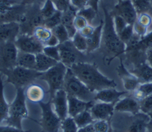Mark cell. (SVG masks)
<instances>
[{
    "instance_id": "6da1fadb",
    "label": "cell",
    "mask_w": 152,
    "mask_h": 132,
    "mask_svg": "<svg viewBox=\"0 0 152 132\" xmlns=\"http://www.w3.org/2000/svg\"><path fill=\"white\" fill-rule=\"evenodd\" d=\"M70 69L76 77L94 93L103 89L116 88L117 85L113 80L109 79L102 74L96 65L93 64L79 61L74 64Z\"/></svg>"
},
{
    "instance_id": "7a4b0ae2",
    "label": "cell",
    "mask_w": 152,
    "mask_h": 132,
    "mask_svg": "<svg viewBox=\"0 0 152 132\" xmlns=\"http://www.w3.org/2000/svg\"><path fill=\"white\" fill-rule=\"evenodd\" d=\"M104 12V26L102 30V44L106 54L109 57V61L116 57H120L126 51V45L121 41L116 33L113 23V17L102 4Z\"/></svg>"
},
{
    "instance_id": "3957f363",
    "label": "cell",
    "mask_w": 152,
    "mask_h": 132,
    "mask_svg": "<svg viewBox=\"0 0 152 132\" xmlns=\"http://www.w3.org/2000/svg\"><path fill=\"white\" fill-rule=\"evenodd\" d=\"M16 90V96L10 104L8 117L5 121L7 125L22 129V120L28 117L26 92L24 88H17Z\"/></svg>"
},
{
    "instance_id": "277c9868",
    "label": "cell",
    "mask_w": 152,
    "mask_h": 132,
    "mask_svg": "<svg viewBox=\"0 0 152 132\" xmlns=\"http://www.w3.org/2000/svg\"><path fill=\"white\" fill-rule=\"evenodd\" d=\"M0 72L7 77L6 82L14 85L16 88L30 85L34 80L40 78L43 73L35 69H29L18 65L10 69L2 70Z\"/></svg>"
},
{
    "instance_id": "5b68a950",
    "label": "cell",
    "mask_w": 152,
    "mask_h": 132,
    "mask_svg": "<svg viewBox=\"0 0 152 132\" xmlns=\"http://www.w3.org/2000/svg\"><path fill=\"white\" fill-rule=\"evenodd\" d=\"M63 88L66 91L67 95L77 97L82 100L86 102L95 100L96 93L90 91L87 86L76 77L70 68H67L66 70Z\"/></svg>"
},
{
    "instance_id": "8992f818",
    "label": "cell",
    "mask_w": 152,
    "mask_h": 132,
    "mask_svg": "<svg viewBox=\"0 0 152 132\" xmlns=\"http://www.w3.org/2000/svg\"><path fill=\"white\" fill-rule=\"evenodd\" d=\"M40 4H33L27 6L26 14L19 22L20 34L33 35L35 28L45 26V19L40 11Z\"/></svg>"
},
{
    "instance_id": "52a82bcc",
    "label": "cell",
    "mask_w": 152,
    "mask_h": 132,
    "mask_svg": "<svg viewBox=\"0 0 152 132\" xmlns=\"http://www.w3.org/2000/svg\"><path fill=\"white\" fill-rule=\"evenodd\" d=\"M66 70L67 67L66 65H64L61 61H59L50 69L43 72L40 77V80H45L48 84L50 100L54 97L55 94L58 90L63 88Z\"/></svg>"
},
{
    "instance_id": "ba28073f",
    "label": "cell",
    "mask_w": 152,
    "mask_h": 132,
    "mask_svg": "<svg viewBox=\"0 0 152 132\" xmlns=\"http://www.w3.org/2000/svg\"><path fill=\"white\" fill-rule=\"evenodd\" d=\"M41 109V119L40 125L44 132H59L61 129L62 120L57 115L52 107V100L40 102L38 103Z\"/></svg>"
},
{
    "instance_id": "9c48e42d",
    "label": "cell",
    "mask_w": 152,
    "mask_h": 132,
    "mask_svg": "<svg viewBox=\"0 0 152 132\" xmlns=\"http://www.w3.org/2000/svg\"><path fill=\"white\" fill-rule=\"evenodd\" d=\"M18 51L14 41L0 43V72L17 66Z\"/></svg>"
},
{
    "instance_id": "30bf717a",
    "label": "cell",
    "mask_w": 152,
    "mask_h": 132,
    "mask_svg": "<svg viewBox=\"0 0 152 132\" xmlns=\"http://www.w3.org/2000/svg\"><path fill=\"white\" fill-rule=\"evenodd\" d=\"M14 43L19 51L33 53L35 55L42 53L43 49L45 47V46L33 35L28 34H19Z\"/></svg>"
},
{
    "instance_id": "8fae6325",
    "label": "cell",
    "mask_w": 152,
    "mask_h": 132,
    "mask_svg": "<svg viewBox=\"0 0 152 132\" xmlns=\"http://www.w3.org/2000/svg\"><path fill=\"white\" fill-rule=\"evenodd\" d=\"M60 61L67 68H71L74 64L79 62V56L81 52L77 49L73 45L71 39L64 43L59 44Z\"/></svg>"
},
{
    "instance_id": "7c38bea8",
    "label": "cell",
    "mask_w": 152,
    "mask_h": 132,
    "mask_svg": "<svg viewBox=\"0 0 152 132\" xmlns=\"http://www.w3.org/2000/svg\"><path fill=\"white\" fill-rule=\"evenodd\" d=\"M111 13L112 15H119L128 22V25H133L137 19L138 14L133 6L132 0H123L114 7Z\"/></svg>"
},
{
    "instance_id": "4fadbf2b",
    "label": "cell",
    "mask_w": 152,
    "mask_h": 132,
    "mask_svg": "<svg viewBox=\"0 0 152 132\" xmlns=\"http://www.w3.org/2000/svg\"><path fill=\"white\" fill-rule=\"evenodd\" d=\"M27 6L22 3L16 4L7 9L0 10V23L20 22L26 14Z\"/></svg>"
},
{
    "instance_id": "5bb4252c",
    "label": "cell",
    "mask_w": 152,
    "mask_h": 132,
    "mask_svg": "<svg viewBox=\"0 0 152 132\" xmlns=\"http://www.w3.org/2000/svg\"><path fill=\"white\" fill-rule=\"evenodd\" d=\"M50 100H52V107L60 119L64 120L68 117L67 93L64 88L58 90L55 94L54 97Z\"/></svg>"
},
{
    "instance_id": "9a60e30c",
    "label": "cell",
    "mask_w": 152,
    "mask_h": 132,
    "mask_svg": "<svg viewBox=\"0 0 152 132\" xmlns=\"http://www.w3.org/2000/svg\"><path fill=\"white\" fill-rule=\"evenodd\" d=\"M114 105L115 103L95 102L90 108V111L94 120H109L113 115Z\"/></svg>"
},
{
    "instance_id": "2e32d148",
    "label": "cell",
    "mask_w": 152,
    "mask_h": 132,
    "mask_svg": "<svg viewBox=\"0 0 152 132\" xmlns=\"http://www.w3.org/2000/svg\"><path fill=\"white\" fill-rule=\"evenodd\" d=\"M117 72L122 80L124 88L128 92H132L135 91L139 87V85L141 84L137 77L134 76L129 70L126 69L122 62V60L121 61V65L117 69Z\"/></svg>"
},
{
    "instance_id": "e0dca14e",
    "label": "cell",
    "mask_w": 152,
    "mask_h": 132,
    "mask_svg": "<svg viewBox=\"0 0 152 132\" xmlns=\"http://www.w3.org/2000/svg\"><path fill=\"white\" fill-rule=\"evenodd\" d=\"M114 111L119 112H128L135 115L140 111V101L135 100L133 96H125L117 101L114 105Z\"/></svg>"
},
{
    "instance_id": "ac0fdd59",
    "label": "cell",
    "mask_w": 152,
    "mask_h": 132,
    "mask_svg": "<svg viewBox=\"0 0 152 132\" xmlns=\"http://www.w3.org/2000/svg\"><path fill=\"white\" fill-rule=\"evenodd\" d=\"M132 115L127 127V132H147V125L151 121L149 115L142 111Z\"/></svg>"
},
{
    "instance_id": "d6986e66",
    "label": "cell",
    "mask_w": 152,
    "mask_h": 132,
    "mask_svg": "<svg viewBox=\"0 0 152 132\" xmlns=\"http://www.w3.org/2000/svg\"><path fill=\"white\" fill-rule=\"evenodd\" d=\"M20 34L18 22L0 23V43L7 41H15Z\"/></svg>"
},
{
    "instance_id": "ffe728a7",
    "label": "cell",
    "mask_w": 152,
    "mask_h": 132,
    "mask_svg": "<svg viewBox=\"0 0 152 132\" xmlns=\"http://www.w3.org/2000/svg\"><path fill=\"white\" fill-rule=\"evenodd\" d=\"M67 100H68V115L73 118L84 111L90 110V108L96 102L95 100L86 102L70 95H67Z\"/></svg>"
},
{
    "instance_id": "44dd1931",
    "label": "cell",
    "mask_w": 152,
    "mask_h": 132,
    "mask_svg": "<svg viewBox=\"0 0 152 132\" xmlns=\"http://www.w3.org/2000/svg\"><path fill=\"white\" fill-rule=\"evenodd\" d=\"M128 91H117L115 88H109L97 91L95 94L94 100L96 101L104 102V103H116L121 100V96L128 94Z\"/></svg>"
},
{
    "instance_id": "7402d4cb",
    "label": "cell",
    "mask_w": 152,
    "mask_h": 132,
    "mask_svg": "<svg viewBox=\"0 0 152 132\" xmlns=\"http://www.w3.org/2000/svg\"><path fill=\"white\" fill-rule=\"evenodd\" d=\"M78 10L70 5L67 10L63 12V15H62V22L61 23L64 25V27H66V30L68 32L69 35L71 39L74 37V35L77 33L75 25H74V21H75V18L77 15Z\"/></svg>"
},
{
    "instance_id": "603a6c76",
    "label": "cell",
    "mask_w": 152,
    "mask_h": 132,
    "mask_svg": "<svg viewBox=\"0 0 152 132\" xmlns=\"http://www.w3.org/2000/svg\"><path fill=\"white\" fill-rule=\"evenodd\" d=\"M129 71L137 77L140 83L152 82V67L147 61L133 66Z\"/></svg>"
},
{
    "instance_id": "cb8c5ba5",
    "label": "cell",
    "mask_w": 152,
    "mask_h": 132,
    "mask_svg": "<svg viewBox=\"0 0 152 132\" xmlns=\"http://www.w3.org/2000/svg\"><path fill=\"white\" fill-rule=\"evenodd\" d=\"M103 26H104V20L101 21L97 27H95L94 31L91 36L86 38L87 42V52H93L99 48L102 44V30H103Z\"/></svg>"
},
{
    "instance_id": "d4e9b609",
    "label": "cell",
    "mask_w": 152,
    "mask_h": 132,
    "mask_svg": "<svg viewBox=\"0 0 152 132\" xmlns=\"http://www.w3.org/2000/svg\"><path fill=\"white\" fill-rule=\"evenodd\" d=\"M59 61L48 57L45 53H40L36 54V68L38 72H45L56 65Z\"/></svg>"
},
{
    "instance_id": "484cf974",
    "label": "cell",
    "mask_w": 152,
    "mask_h": 132,
    "mask_svg": "<svg viewBox=\"0 0 152 132\" xmlns=\"http://www.w3.org/2000/svg\"><path fill=\"white\" fill-rule=\"evenodd\" d=\"M26 99L28 100L33 102V103H37L43 100L45 97V91L44 89L37 84H30L26 90Z\"/></svg>"
},
{
    "instance_id": "4316f807",
    "label": "cell",
    "mask_w": 152,
    "mask_h": 132,
    "mask_svg": "<svg viewBox=\"0 0 152 132\" xmlns=\"http://www.w3.org/2000/svg\"><path fill=\"white\" fill-rule=\"evenodd\" d=\"M17 65L26 68V69H35L36 55L33 54V53L18 51V59H17Z\"/></svg>"
},
{
    "instance_id": "83f0119b",
    "label": "cell",
    "mask_w": 152,
    "mask_h": 132,
    "mask_svg": "<svg viewBox=\"0 0 152 132\" xmlns=\"http://www.w3.org/2000/svg\"><path fill=\"white\" fill-rule=\"evenodd\" d=\"M2 75L0 72V124L8 117L10 108V104L7 103L4 96V84Z\"/></svg>"
},
{
    "instance_id": "f1b7e54d",
    "label": "cell",
    "mask_w": 152,
    "mask_h": 132,
    "mask_svg": "<svg viewBox=\"0 0 152 132\" xmlns=\"http://www.w3.org/2000/svg\"><path fill=\"white\" fill-rule=\"evenodd\" d=\"M130 93L131 96L138 101L142 100V99L152 94V82L141 83L135 91Z\"/></svg>"
},
{
    "instance_id": "f546056e",
    "label": "cell",
    "mask_w": 152,
    "mask_h": 132,
    "mask_svg": "<svg viewBox=\"0 0 152 132\" xmlns=\"http://www.w3.org/2000/svg\"><path fill=\"white\" fill-rule=\"evenodd\" d=\"M74 119L75 121L78 128H82V127H86L88 125L93 124L95 121L90 110H86L83 112L79 113L75 117H74Z\"/></svg>"
},
{
    "instance_id": "4dcf8cb0",
    "label": "cell",
    "mask_w": 152,
    "mask_h": 132,
    "mask_svg": "<svg viewBox=\"0 0 152 132\" xmlns=\"http://www.w3.org/2000/svg\"><path fill=\"white\" fill-rule=\"evenodd\" d=\"M33 35L45 46V44L52 37V32L51 29H48L44 26H41V27H38L35 28V29L33 30Z\"/></svg>"
},
{
    "instance_id": "1f68e13d",
    "label": "cell",
    "mask_w": 152,
    "mask_h": 132,
    "mask_svg": "<svg viewBox=\"0 0 152 132\" xmlns=\"http://www.w3.org/2000/svg\"><path fill=\"white\" fill-rule=\"evenodd\" d=\"M151 46H152V31L150 32L149 34H146L144 37L141 38L140 41H139V42H138V43L134 46V47L129 49H127V50H130V49H136V50L142 52V53H146L147 49H149Z\"/></svg>"
},
{
    "instance_id": "d6a6232c",
    "label": "cell",
    "mask_w": 152,
    "mask_h": 132,
    "mask_svg": "<svg viewBox=\"0 0 152 132\" xmlns=\"http://www.w3.org/2000/svg\"><path fill=\"white\" fill-rule=\"evenodd\" d=\"M52 34L56 37L58 40L59 41V44L64 43L65 41H68L71 39L70 38V35H69L68 32L66 30V27H64V25L59 24L58 25L57 27H56L55 28L52 29Z\"/></svg>"
},
{
    "instance_id": "836d02e7",
    "label": "cell",
    "mask_w": 152,
    "mask_h": 132,
    "mask_svg": "<svg viewBox=\"0 0 152 132\" xmlns=\"http://www.w3.org/2000/svg\"><path fill=\"white\" fill-rule=\"evenodd\" d=\"M138 15L149 13L151 9V0H132Z\"/></svg>"
},
{
    "instance_id": "e575fe53",
    "label": "cell",
    "mask_w": 152,
    "mask_h": 132,
    "mask_svg": "<svg viewBox=\"0 0 152 132\" xmlns=\"http://www.w3.org/2000/svg\"><path fill=\"white\" fill-rule=\"evenodd\" d=\"M71 41L73 42V45L75 46L77 49L81 53L83 52H87V42H86V38L82 35L79 32H77L74 37L71 38Z\"/></svg>"
},
{
    "instance_id": "d590c367",
    "label": "cell",
    "mask_w": 152,
    "mask_h": 132,
    "mask_svg": "<svg viewBox=\"0 0 152 132\" xmlns=\"http://www.w3.org/2000/svg\"><path fill=\"white\" fill-rule=\"evenodd\" d=\"M62 15H63V12L60 11V10H57L56 12L52 16H51V17L47 18V19H45V26L44 27L52 30L53 28L57 27L58 25L61 24Z\"/></svg>"
},
{
    "instance_id": "8d00e7d4",
    "label": "cell",
    "mask_w": 152,
    "mask_h": 132,
    "mask_svg": "<svg viewBox=\"0 0 152 132\" xmlns=\"http://www.w3.org/2000/svg\"><path fill=\"white\" fill-rule=\"evenodd\" d=\"M61 129L63 132H78L79 128L76 124L74 118L68 116L65 119L62 120Z\"/></svg>"
},
{
    "instance_id": "74e56055",
    "label": "cell",
    "mask_w": 152,
    "mask_h": 132,
    "mask_svg": "<svg viewBox=\"0 0 152 132\" xmlns=\"http://www.w3.org/2000/svg\"><path fill=\"white\" fill-rule=\"evenodd\" d=\"M56 7L54 5V3L52 2V0H45L43 7L40 9L41 14L45 19H47L52 16L56 12Z\"/></svg>"
},
{
    "instance_id": "f35d334b",
    "label": "cell",
    "mask_w": 152,
    "mask_h": 132,
    "mask_svg": "<svg viewBox=\"0 0 152 132\" xmlns=\"http://www.w3.org/2000/svg\"><path fill=\"white\" fill-rule=\"evenodd\" d=\"M77 15L83 16L87 21L88 24L90 25L93 20L94 19V18L96 17V15H97V12L94 8L90 7H86L78 10Z\"/></svg>"
},
{
    "instance_id": "ab89813d",
    "label": "cell",
    "mask_w": 152,
    "mask_h": 132,
    "mask_svg": "<svg viewBox=\"0 0 152 132\" xmlns=\"http://www.w3.org/2000/svg\"><path fill=\"white\" fill-rule=\"evenodd\" d=\"M133 34H134L133 25H128L122 31L119 33L118 36L121 41L126 45L132 39Z\"/></svg>"
},
{
    "instance_id": "60d3db41",
    "label": "cell",
    "mask_w": 152,
    "mask_h": 132,
    "mask_svg": "<svg viewBox=\"0 0 152 132\" xmlns=\"http://www.w3.org/2000/svg\"><path fill=\"white\" fill-rule=\"evenodd\" d=\"M43 53L48 57L60 61V54H59V46H45L43 49Z\"/></svg>"
},
{
    "instance_id": "b9f144b4",
    "label": "cell",
    "mask_w": 152,
    "mask_h": 132,
    "mask_svg": "<svg viewBox=\"0 0 152 132\" xmlns=\"http://www.w3.org/2000/svg\"><path fill=\"white\" fill-rule=\"evenodd\" d=\"M140 111L145 114H148L152 111V94L140 101Z\"/></svg>"
},
{
    "instance_id": "7bdbcfd3",
    "label": "cell",
    "mask_w": 152,
    "mask_h": 132,
    "mask_svg": "<svg viewBox=\"0 0 152 132\" xmlns=\"http://www.w3.org/2000/svg\"><path fill=\"white\" fill-rule=\"evenodd\" d=\"M93 125L96 132H108L110 128L108 120H95Z\"/></svg>"
},
{
    "instance_id": "ee69618b",
    "label": "cell",
    "mask_w": 152,
    "mask_h": 132,
    "mask_svg": "<svg viewBox=\"0 0 152 132\" xmlns=\"http://www.w3.org/2000/svg\"><path fill=\"white\" fill-rule=\"evenodd\" d=\"M113 17L114 27H115L116 33L119 34L128 26V22H126L125 19H124L123 18L119 15H113Z\"/></svg>"
},
{
    "instance_id": "f6af8a7d",
    "label": "cell",
    "mask_w": 152,
    "mask_h": 132,
    "mask_svg": "<svg viewBox=\"0 0 152 132\" xmlns=\"http://www.w3.org/2000/svg\"><path fill=\"white\" fill-rule=\"evenodd\" d=\"M136 21L148 28L152 23V16L149 13H142V14L138 15Z\"/></svg>"
},
{
    "instance_id": "bcb514c9",
    "label": "cell",
    "mask_w": 152,
    "mask_h": 132,
    "mask_svg": "<svg viewBox=\"0 0 152 132\" xmlns=\"http://www.w3.org/2000/svg\"><path fill=\"white\" fill-rule=\"evenodd\" d=\"M147 29L148 28L146 27L143 25L140 24L138 21H135V23L133 24V30H134V34H137L138 36L140 38L144 37L146 34H147Z\"/></svg>"
},
{
    "instance_id": "7dc6e473",
    "label": "cell",
    "mask_w": 152,
    "mask_h": 132,
    "mask_svg": "<svg viewBox=\"0 0 152 132\" xmlns=\"http://www.w3.org/2000/svg\"><path fill=\"white\" fill-rule=\"evenodd\" d=\"M74 25L77 31H80L81 29H83L84 27H86L88 24L87 21L81 15H77L75 18V21H74Z\"/></svg>"
},
{
    "instance_id": "c3c4849f",
    "label": "cell",
    "mask_w": 152,
    "mask_h": 132,
    "mask_svg": "<svg viewBox=\"0 0 152 132\" xmlns=\"http://www.w3.org/2000/svg\"><path fill=\"white\" fill-rule=\"evenodd\" d=\"M58 10L64 12L70 7V0H52Z\"/></svg>"
},
{
    "instance_id": "681fc988",
    "label": "cell",
    "mask_w": 152,
    "mask_h": 132,
    "mask_svg": "<svg viewBox=\"0 0 152 132\" xmlns=\"http://www.w3.org/2000/svg\"><path fill=\"white\" fill-rule=\"evenodd\" d=\"M70 4L79 10L87 7V0H70Z\"/></svg>"
},
{
    "instance_id": "f907efd6",
    "label": "cell",
    "mask_w": 152,
    "mask_h": 132,
    "mask_svg": "<svg viewBox=\"0 0 152 132\" xmlns=\"http://www.w3.org/2000/svg\"><path fill=\"white\" fill-rule=\"evenodd\" d=\"M94 29L95 27H93L91 25H87L86 27H84L83 29H81L80 31L78 32H79L84 38H88L89 37L92 35V34L94 33Z\"/></svg>"
},
{
    "instance_id": "816d5d0a",
    "label": "cell",
    "mask_w": 152,
    "mask_h": 132,
    "mask_svg": "<svg viewBox=\"0 0 152 132\" xmlns=\"http://www.w3.org/2000/svg\"><path fill=\"white\" fill-rule=\"evenodd\" d=\"M0 132H28L25 131L22 129L18 128V127H12V126H1L0 125Z\"/></svg>"
},
{
    "instance_id": "f5cc1de1",
    "label": "cell",
    "mask_w": 152,
    "mask_h": 132,
    "mask_svg": "<svg viewBox=\"0 0 152 132\" xmlns=\"http://www.w3.org/2000/svg\"><path fill=\"white\" fill-rule=\"evenodd\" d=\"M18 4L17 0H0V10L7 9Z\"/></svg>"
},
{
    "instance_id": "db71d44e",
    "label": "cell",
    "mask_w": 152,
    "mask_h": 132,
    "mask_svg": "<svg viewBox=\"0 0 152 132\" xmlns=\"http://www.w3.org/2000/svg\"><path fill=\"white\" fill-rule=\"evenodd\" d=\"M59 41L56 37L52 34V37L48 39V41L45 44V46H59Z\"/></svg>"
},
{
    "instance_id": "11a10c76",
    "label": "cell",
    "mask_w": 152,
    "mask_h": 132,
    "mask_svg": "<svg viewBox=\"0 0 152 132\" xmlns=\"http://www.w3.org/2000/svg\"><path fill=\"white\" fill-rule=\"evenodd\" d=\"M100 0H87V7L94 8L97 12H98V3Z\"/></svg>"
},
{
    "instance_id": "9f6ffc18",
    "label": "cell",
    "mask_w": 152,
    "mask_h": 132,
    "mask_svg": "<svg viewBox=\"0 0 152 132\" xmlns=\"http://www.w3.org/2000/svg\"><path fill=\"white\" fill-rule=\"evenodd\" d=\"M146 57H147V62L152 67V46L146 52Z\"/></svg>"
},
{
    "instance_id": "6f0895ef",
    "label": "cell",
    "mask_w": 152,
    "mask_h": 132,
    "mask_svg": "<svg viewBox=\"0 0 152 132\" xmlns=\"http://www.w3.org/2000/svg\"><path fill=\"white\" fill-rule=\"evenodd\" d=\"M78 132H96V131H95L94 128V125L90 124L86 126V127L79 128Z\"/></svg>"
},
{
    "instance_id": "680465c9",
    "label": "cell",
    "mask_w": 152,
    "mask_h": 132,
    "mask_svg": "<svg viewBox=\"0 0 152 132\" xmlns=\"http://www.w3.org/2000/svg\"><path fill=\"white\" fill-rule=\"evenodd\" d=\"M43 0H22L21 3L24 5L28 6L33 5V4H40V2H42Z\"/></svg>"
},
{
    "instance_id": "91938a15",
    "label": "cell",
    "mask_w": 152,
    "mask_h": 132,
    "mask_svg": "<svg viewBox=\"0 0 152 132\" xmlns=\"http://www.w3.org/2000/svg\"><path fill=\"white\" fill-rule=\"evenodd\" d=\"M147 132H152V120H151L148 125H147Z\"/></svg>"
},
{
    "instance_id": "94428289",
    "label": "cell",
    "mask_w": 152,
    "mask_h": 132,
    "mask_svg": "<svg viewBox=\"0 0 152 132\" xmlns=\"http://www.w3.org/2000/svg\"><path fill=\"white\" fill-rule=\"evenodd\" d=\"M147 115H149V117H150V119H151V120H152V111L150 113H148Z\"/></svg>"
},
{
    "instance_id": "6125c7cd",
    "label": "cell",
    "mask_w": 152,
    "mask_h": 132,
    "mask_svg": "<svg viewBox=\"0 0 152 132\" xmlns=\"http://www.w3.org/2000/svg\"><path fill=\"white\" fill-rule=\"evenodd\" d=\"M108 132H113V129H112L111 127H110V128H109V131Z\"/></svg>"
},
{
    "instance_id": "be15d7a7",
    "label": "cell",
    "mask_w": 152,
    "mask_h": 132,
    "mask_svg": "<svg viewBox=\"0 0 152 132\" xmlns=\"http://www.w3.org/2000/svg\"><path fill=\"white\" fill-rule=\"evenodd\" d=\"M150 12L152 13V0H151V11H150Z\"/></svg>"
},
{
    "instance_id": "e7e4bbea",
    "label": "cell",
    "mask_w": 152,
    "mask_h": 132,
    "mask_svg": "<svg viewBox=\"0 0 152 132\" xmlns=\"http://www.w3.org/2000/svg\"><path fill=\"white\" fill-rule=\"evenodd\" d=\"M118 2H121V1H123V0H117Z\"/></svg>"
}]
</instances>
